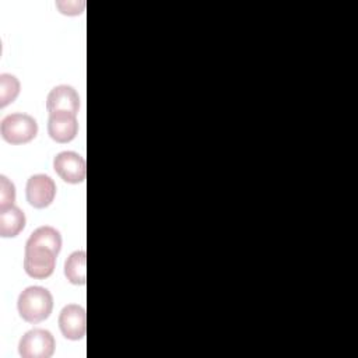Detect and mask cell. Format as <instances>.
Here are the masks:
<instances>
[{"label":"cell","instance_id":"cell-6","mask_svg":"<svg viewBox=\"0 0 358 358\" xmlns=\"http://www.w3.org/2000/svg\"><path fill=\"white\" fill-rule=\"evenodd\" d=\"M27 200L35 208L48 207L56 194V185L53 179L45 173L32 175L27 182Z\"/></svg>","mask_w":358,"mask_h":358},{"label":"cell","instance_id":"cell-15","mask_svg":"<svg viewBox=\"0 0 358 358\" xmlns=\"http://www.w3.org/2000/svg\"><path fill=\"white\" fill-rule=\"evenodd\" d=\"M56 6L59 7V10L63 13V14H67V15H76V14H80L85 6L84 1H57Z\"/></svg>","mask_w":358,"mask_h":358},{"label":"cell","instance_id":"cell-11","mask_svg":"<svg viewBox=\"0 0 358 358\" xmlns=\"http://www.w3.org/2000/svg\"><path fill=\"white\" fill-rule=\"evenodd\" d=\"M28 246H42L53 250L56 255L62 248V236L60 232L49 225H43L36 228L27 241Z\"/></svg>","mask_w":358,"mask_h":358},{"label":"cell","instance_id":"cell-3","mask_svg":"<svg viewBox=\"0 0 358 358\" xmlns=\"http://www.w3.org/2000/svg\"><path fill=\"white\" fill-rule=\"evenodd\" d=\"M18 352L22 358H49L55 352V338L45 329L29 330L21 337Z\"/></svg>","mask_w":358,"mask_h":358},{"label":"cell","instance_id":"cell-4","mask_svg":"<svg viewBox=\"0 0 358 358\" xmlns=\"http://www.w3.org/2000/svg\"><path fill=\"white\" fill-rule=\"evenodd\" d=\"M56 256L57 255L48 248L25 245L24 270L29 277L46 278L55 270Z\"/></svg>","mask_w":358,"mask_h":358},{"label":"cell","instance_id":"cell-9","mask_svg":"<svg viewBox=\"0 0 358 358\" xmlns=\"http://www.w3.org/2000/svg\"><path fill=\"white\" fill-rule=\"evenodd\" d=\"M46 109L49 113L56 110L77 113L80 109V96L71 85H57L48 95Z\"/></svg>","mask_w":358,"mask_h":358},{"label":"cell","instance_id":"cell-12","mask_svg":"<svg viewBox=\"0 0 358 358\" xmlns=\"http://www.w3.org/2000/svg\"><path fill=\"white\" fill-rule=\"evenodd\" d=\"M85 263H87V253L84 250L73 252L67 257L64 263V274L70 282L77 285H84L87 282Z\"/></svg>","mask_w":358,"mask_h":358},{"label":"cell","instance_id":"cell-13","mask_svg":"<svg viewBox=\"0 0 358 358\" xmlns=\"http://www.w3.org/2000/svg\"><path fill=\"white\" fill-rule=\"evenodd\" d=\"M20 94V81L15 76L3 73L0 74V106L4 108L13 102Z\"/></svg>","mask_w":358,"mask_h":358},{"label":"cell","instance_id":"cell-5","mask_svg":"<svg viewBox=\"0 0 358 358\" xmlns=\"http://www.w3.org/2000/svg\"><path fill=\"white\" fill-rule=\"evenodd\" d=\"M53 168L56 173L69 183H80L85 179L87 168L84 158L73 151H63L55 157Z\"/></svg>","mask_w":358,"mask_h":358},{"label":"cell","instance_id":"cell-1","mask_svg":"<svg viewBox=\"0 0 358 358\" xmlns=\"http://www.w3.org/2000/svg\"><path fill=\"white\" fill-rule=\"evenodd\" d=\"M20 316L29 323H39L49 317L53 309L52 294L43 287H28L25 288L17 302Z\"/></svg>","mask_w":358,"mask_h":358},{"label":"cell","instance_id":"cell-10","mask_svg":"<svg viewBox=\"0 0 358 358\" xmlns=\"http://www.w3.org/2000/svg\"><path fill=\"white\" fill-rule=\"evenodd\" d=\"M25 227V215L14 204L0 207V235L3 238L17 236Z\"/></svg>","mask_w":358,"mask_h":358},{"label":"cell","instance_id":"cell-7","mask_svg":"<svg viewBox=\"0 0 358 358\" xmlns=\"http://www.w3.org/2000/svg\"><path fill=\"white\" fill-rule=\"evenodd\" d=\"M59 327L62 334L69 340L83 338L87 330L85 309L77 303L66 305L59 316Z\"/></svg>","mask_w":358,"mask_h":358},{"label":"cell","instance_id":"cell-8","mask_svg":"<svg viewBox=\"0 0 358 358\" xmlns=\"http://www.w3.org/2000/svg\"><path fill=\"white\" fill-rule=\"evenodd\" d=\"M78 130V122L76 113L66 110H56L49 113L48 133L57 143L71 141Z\"/></svg>","mask_w":358,"mask_h":358},{"label":"cell","instance_id":"cell-14","mask_svg":"<svg viewBox=\"0 0 358 358\" xmlns=\"http://www.w3.org/2000/svg\"><path fill=\"white\" fill-rule=\"evenodd\" d=\"M15 200V187L14 185L4 176H0V207L14 204Z\"/></svg>","mask_w":358,"mask_h":358},{"label":"cell","instance_id":"cell-2","mask_svg":"<svg viewBox=\"0 0 358 358\" xmlns=\"http://www.w3.org/2000/svg\"><path fill=\"white\" fill-rule=\"evenodd\" d=\"M0 133L10 144H24L35 138L38 123L27 113H11L1 120Z\"/></svg>","mask_w":358,"mask_h":358}]
</instances>
